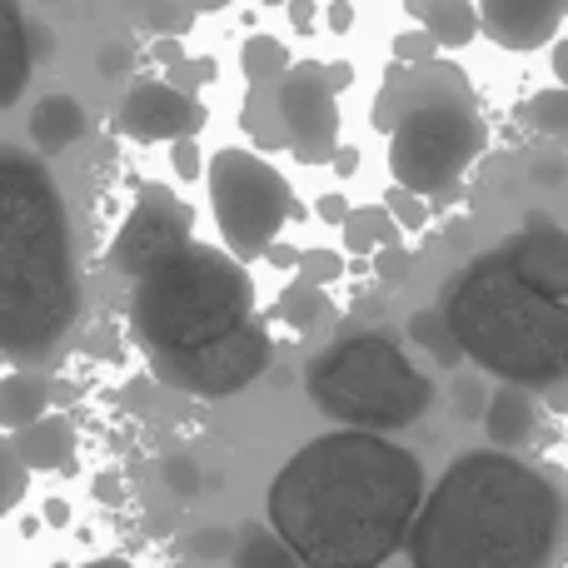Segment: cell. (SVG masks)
<instances>
[{
    "label": "cell",
    "mask_w": 568,
    "mask_h": 568,
    "mask_svg": "<svg viewBox=\"0 0 568 568\" xmlns=\"http://www.w3.org/2000/svg\"><path fill=\"white\" fill-rule=\"evenodd\" d=\"M80 314L70 215L40 160L0 150V354L45 364Z\"/></svg>",
    "instance_id": "obj_3"
},
{
    "label": "cell",
    "mask_w": 568,
    "mask_h": 568,
    "mask_svg": "<svg viewBox=\"0 0 568 568\" xmlns=\"http://www.w3.org/2000/svg\"><path fill=\"white\" fill-rule=\"evenodd\" d=\"M155 364L160 384L170 389L200 394V399H220V394H240L270 369V334L265 324L250 314L230 334L210 344H190V349H145Z\"/></svg>",
    "instance_id": "obj_9"
},
{
    "label": "cell",
    "mask_w": 568,
    "mask_h": 568,
    "mask_svg": "<svg viewBox=\"0 0 568 568\" xmlns=\"http://www.w3.org/2000/svg\"><path fill=\"white\" fill-rule=\"evenodd\" d=\"M280 314L294 324V329H314V324H320L324 314H329V300H324V290H314L310 280H300L294 290H284Z\"/></svg>",
    "instance_id": "obj_21"
},
{
    "label": "cell",
    "mask_w": 568,
    "mask_h": 568,
    "mask_svg": "<svg viewBox=\"0 0 568 568\" xmlns=\"http://www.w3.org/2000/svg\"><path fill=\"white\" fill-rule=\"evenodd\" d=\"M504 255H509V265L519 270L529 284H539L544 294H559V300H568V240L559 235V230L539 225L529 230V235L509 240L504 245Z\"/></svg>",
    "instance_id": "obj_14"
},
{
    "label": "cell",
    "mask_w": 568,
    "mask_h": 568,
    "mask_svg": "<svg viewBox=\"0 0 568 568\" xmlns=\"http://www.w3.org/2000/svg\"><path fill=\"white\" fill-rule=\"evenodd\" d=\"M559 524L564 499L544 469L514 454H469L419 499L404 544L419 568H539Z\"/></svg>",
    "instance_id": "obj_2"
},
{
    "label": "cell",
    "mask_w": 568,
    "mask_h": 568,
    "mask_svg": "<svg viewBox=\"0 0 568 568\" xmlns=\"http://www.w3.org/2000/svg\"><path fill=\"white\" fill-rule=\"evenodd\" d=\"M424 469L374 429H339L304 444L270 484V524L300 564L374 568L409 534Z\"/></svg>",
    "instance_id": "obj_1"
},
{
    "label": "cell",
    "mask_w": 568,
    "mask_h": 568,
    "mask_svg": "<svg viewBox=\"0 0 568 568\" xmlns=\"http://www.w3.org/2000/svg\"><path fill=\"white\" fill-rule=\"evenodd\" d=\"M310 399L349 429H404L429 409L434 389L389 334L334 339L310 364Z\"/></svg>",
    "instance_id": "obj_6"
},
{
    "label": "cell",
    "mask_w": 568,
    "mask_h": 568,
    "mask_svg": "<svg viewBox=\"0 0 568 568\" xmlns=\"http://www.w3.org/2000/svg\"><path fill=\"white\" fill-rule=\"evenodd\" d=\"M534 429H539V409H534V399L524 394V384H509V389L494 394V404H489V439L499 444V449L524 444Z\"/></svg>",
    "instance_id": "obj_18"
},
{
    "label": "cell",
    "mask_w": 568,
    "mask_h": 568,
    "mask_svg": "<svg viewBox=\"0 0 568 568\" xmlns=\"http://www.w3.org/2000/svg\"><path fill=\"white\" fill-rule=\"evenodd\" d=\"M284 65H290V50H284L280 40L255 36V40L245 45V75L255 80V85H270V80H280Z\"/></svg>",
    "instance_id": "obj_22"
},
{
    "label": "cell",
    "mask_w": 568,
    "mask_h": 568,
    "mask_svg": "<svg viewBox=\"0 0 568 568\" xmlns=\"http://www.w3.org/2000/svg\"><path fill=\"white\" fill-rule=\"evenodd\" d=\"M210 195H215L220 235L235 255H265L270 240L294 210V190L270 160L250 150H220L210 160Z\"/></svg>",
    "instance_id": "obj_8"
},
{
    "label": "cell",
    "mask_w": 568,
    "mask_h": 568,
    "mask_svg": "<svg viewBox=\"0 0 568 568\" xmlns=\"http://www.w3.org/2000/svg\"><path fill=\"white\" fill-rule=\"evenodd\" d=\"M484 145V125L464 95H414L389 130V170L409 195H439L469 170Z\"/></svg>",
    "instance_id": "obj_7"
},
{
    "label": "cell",
    "mask_w": 568,
    "mask_h": 568,
    "mask_svg": "<svg viewBox=\"0 0 568 568\" xmlns=\"http://www.w3.org/2000/svg\"><path fill=\"white\" fill-rule=\"evenodd\" d=\"M165 484H175V494H195V489H200V469H195L190 459H180V454H175V459L165 464Z\"/></svg>",
    "instance_id": "obj_26"
},
{
    "label": "cell",
    "mask_w": 568,
    "mask_h": 568,
    "mask_svg": "<svg viewBox=\"0 0 568 568\" xmlns=\"http://www.w3.org/2000/svg\"><path fill=\"white\" fill-rule=\"evenodd\" d=\"M334 80L324 65H284L275 80V105L284 120V140H290L294 160L304 165H324L339 150V105H334Z\"/></svg>",
    "instance_id": "obj_10"
},
{
    "label": "cell",
    "mask_w": 568,
    "mask_h": 568,
    "mask_svg": "<svg viewBox=\"0 0 568 568\" xmlns=\"http://www.w3.org/2000/svg\"><path fill=\"white\" fill-rule=\"evenodd\" d=\"M30 130H36V145L55 155V150H65L70 140L85 130V110H80L70 95H50V100H40V110H36V120H30Z\"/></svg>",
    "instance_id": "obj_19"
},
{
    "label": "cell",
    "mask_w": 568,
    "mask_h": 568,
    "mask_svg": "<svg viewBox=\"0 0 568 568\" xmlns=\"http://www.w3.org/2000/svg\"><path fill=\"white\" fill-rule=\"evenodd\" d=\"M568 0H479V20L504 50H539L564 26Z\"/></svg>",
    "instance_id": "obj_13"
},
{
    "label": "cell",
    "mask_w": 568,
    "mask_h": 568,
    "mask_svg": "<svg viewBox=\"0 0 568 568\" xmlns=\"http://www.w3.org/2000/svg\"><path fill=\"white\" fill-rule=\"evenodd\" d=\"M30 80V40L20 20V0H0V110L16 105Z\"/></svg>",
    "instance_id": "obj_15"
},
{
    "label": "cell",
    "mask_w": 568,
    "mask_h": 568,
    "mask_svg": "<svg viewBox=\"0 0 568 568\" xmlns=\"http://www.w3.org/2000/svg\"><path fill=\"white\" fill-rule=\"evenodd\" d=\"M175 165H180V175H200L195 170V145H190V140H180L175 145Z\"/></svg>",
    "instance_id": "obj_27"
},
{
    "label": "cell",
    "mask_w": 568,
    "mask_h": 568,
    "mask_svg": "<svg viewBox=\"0 0 568 568\" xmlns=\"http://www.w3.org/2000/svg\"><path fill=\"white\" fill-rule=\"evenodd\" d=\"M270 6H275V0H270Z\"/></svg>",
    "instance_id": "obj_30"
},
{
    "label": "cell",
    "mask_w": 568,
    "mask_h": 568,
    "mask_svg": "<svg viewBox=\"0 0 568 568\" xmlns=\"http://www.w3.org/2000/svg\"><path fill=\"white\" fill-rule=\"evenodd\" d=\"M250 314H255V284L245 265L195 240H185L155 270L135 275V294H130V329L145 349L210 344L245 324Z\"/></svg>",
    "instance_id": "obj_5"
},
{
    "label": "cell",
    "mask_w": 568,
    "mask_h": 568,
    "mask_svg": "<svg viewBox=\"0 0 568 568\" xmlns=\"http://www.w3.org/2000/svg\"><path fill=\"white\" fill-rule=\"evenodd\" d=\"M200 120H205V110L180 85H160V80L135 85L125 95V105H120V125L135 140H180L190 130H200Z\"/></svg>",
    "instance_id": "obj_12"
},
{
    "label": "cell",
    "mask_w": 568,
    "mask_h": 568,
    "mask_svg": "<svg viewBox=\"0 0 568 568\" xmlns=\"http://www.w3.org/2000/svg\"><path fill=\"white\" fill-rule=\"evenodd\" d=\"M50 409V374L45 369H20L0 379V429H20V424L40 419Z\"/></svg>",
    "instance_id": "obj_17"
},
{
    "label": "cell",
    "mask_w": 568,
    "mask_h": 568,
    "mask_svg": "<svg viewBox=\"0 0 568 568\" xmlns=\"http://www.w3.org/2000/svg\"><path fill=\"white\" fill-rule=\"evenodd\" d=\"M26 474H30V469L16 459V449L0 439V509L20 504V494H26Z\"/></svg>",
    "instance_id": "obj_23"
},
{
    "label": "cell",
    "mask_w": 568,
    "mask_h": 568,
    "mask_svg": "<svg viewBox=\"0 0 568 568\" xmlns=\"http://www.w3.org/2000/svg\"><path fill=\"white\" fill-rule=\"evenodd\" d=\"M185 6H190V10H220L225 0H185Z\"/></svg>",
    "instance_id": "obj_29"
},
{
    "label": "cell",
    "mask_w": 568,
    "mask_h": 568,
    "mask_svg": "<svg viewBox=\"0 0 568 568\" xmlns=\"http://www.w3.org/2000/svg\"><path fill=\"white\" fill-rule=\"evenodd\" d=\"M419 20L429 26V36L439 45H464V40L479 30V16L469 10V0H414Z\"/></svg>",
    "instance_id": "obj_20"
},
{
    "label": "cell",
    "mask_w": 568,
    "mask_h": 568,
    "mask_svg": "<svg viewBox=\"0 0 568 568\" xmlns=\"http://www.w3.org/2000/svg\"><path fill=\"white\" fill-rule=\"evenodd\" d=\"M404 270H409V260H404V255H379V275L384 280H399Z\"/></svg>",
    "instance_id": "obj_28"
},
{
    "label": "cell",
    "mask_w": 568,
    "mask_h": 568,
    "mask_svg": "<svg viewBox=\"0 0 568 568\" xmlns=\"http://www.w3.org/2000/svg\"><path fill=\"white\" fill-rule=\"evenodd\" d=\"M524 115H534V120H544V130H564V90H549L544 100H534Z\"/></svg>",
    "instance_id": "obj_25"
},
{
    "label": "cell",
    "mask_w": 568,
    "mask_h": 568,
    "mask_svg": "<svg viewBox=\"0 0 568 568\" xmlns=\"http://www.w3.org/2000/svg\"><path fill=\"white\" fill-rule=\"evenodd\" d=\"M185 240H190V205L170 195L165 185H150L145 195H140V205L130 210L110 260H115L120 275L135 280V275H145V270H155L165 255H175Z\"/></svg>",
    "instance_id": "obj_11"
},
{
    "label": "cell",
    "mask_w": 568,
    "mask_h": 568,
    "mask_svg": "<svg viewBox=\"0 0 568 568\" xmlns=\"http://www.w3.org/2000/svg\"><path fill=\"white\" fill-rule=\"evenodd\" d=\"M414 339H424L434 354H439V359H454V354H459V344H454L449 324L434 320V314H419V320H414Z\"/></svg>",
    "instance_id": "obj_24"
},
{
    "label": "cell",
    "mask_w": 568,
    "mask_h": 568,
    "mask_svg": "<svg viewBox=\"0 0 568 568\" xmlns=\"http://www.w3.org/2000/svg\"><path fill=\"white\" fill-rule=\"evenodd\" d=\"M439 314L454 344L504 384L544 389L568 374V300L529 284L504 250L454 275Z\"/></svg>",
    "instance_id": "obj_4"
},
{
    "label": "cell",
    "mask_w": 568,
    "mask_h": 568,
    "mask_svg": "<svg viewBox=\"0 0 568 568\" xmlns=\"http://www.w3.org/2000/svg\"><path fill=\"white\" fill-rule=\"evenodd\" d=\"M16 434V459L26 464V469H60V464L70 459V424L60 419V414H40V419H30V424H20V429H10Z\"/></svg>",
    "instance_id": "obj_16"
}]
</instances>
